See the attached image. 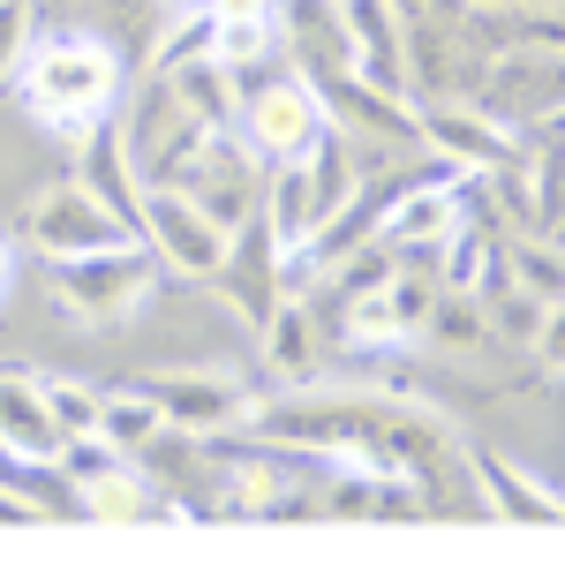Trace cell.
Returning a JSON list of instances; mask_svg holds the SVG:
<instances>
[{"label":"cell","mask_w":565,"mask_h":565,"mask_svg":"<svg viewBox=\"0 0 565 565\" xmlns=\"http://www.w3.org/2000/svg\"><path fill=\"white\" fill-rule=\"evenodd\" d=\"M23 106L61 136L106 129L114 106H121V61H114V45L90 39V31L31 45V53H23Z\"/></svg>","instance_id":"obj_1"},{"label":"cell","mask_w":565,"mask_h":565,"mask_svg":"<svg viewBox=\"0 0 565 565\" xmlns=\"http://www.w3.org/2000/svg\"><path fill=\"white\" fill-rule=\"evenodd\" d=\"M234 114H242L249 159H271V167L302 159V151H317L332 136V114H324V98H317L309 76H264V84H249L234 98Z\"/></svg>","instance_id":"obj_2"},{"label":"cell","mask_w":565,"mask_h":565,"mask_svg":"<svg viewBox=\"0 0 565 565\" xmlns=\"http://www.w3.org/2000/svg\"><path fill=\"white\" fill-rule=\"evenodd\" d=\"M136 242L159 249V257L174 264V271H189V279H204V271L226 264V234H218L181 189H151V181H143V196H136Z\"/></svg>","instance_id":"obj_3"},{"label":"cell","mask_w":565,"mask_h":565,"mask_svg":"<svg viewBox=\"0 0 565 565\" xmlns=\"http://www.w3.org/2000/svg\"><path fill=\"white\" fill-rule=\"evenodd\" d=\"M31 242H39L45 257H90V249L136 242V226H121L114 204H106L90 181H68V189H53L39 212H31Z\"/></svg>","instance_id":"obj_4"},{"label":"cell","mask_w":565,"mask_h":565,"mask_svg":"<svg viewBox=\"0 0 565 565\" xmlns=\"http://www.w3.org/2000/svg\"><path fill=\"white\" fill-rule=\"evenodd\" d=\"M61 302L84 309V317H114V309L143 302L151 287V249L143 242H121V249H90V257H61Z\"/></svg>","instance_id":"obj_5"},{"label":"cell","mask_w":565,"mask_h":565,"mask_svg":"<svg viewBox=\"0 0 565 565\" xmlns=\"http://www.w3.org/2000/svg\"><path fill=\"white\" fill-rule=\"evenodd\" d=\"M430 287L423 279H362L348 302V348H399L407 332H423L430 324Z\"/></svg>","instance_id":"obj_6"},{"label":"cell","mask_w":565,"mask_h":565,"mask_svg":"<svg viewBox=\"0 0 565 565\" xmlns=\"http://www.w3.org/2000/svg\"><path fill=\"white\" fill-rule=\"evenodd\" d=\"M143 392L159 399V423H174V430H234L249 415V392L218 370H167Z\"/></svg>","instance_id":"obj_7"},{"label":"cell","mask_w":565,"mask_h":565,"mask_svg":"<svg viewBox=\"0 0 565 565\" xmlns=\"http://www.w3.org/2000/svg\"><path fill=\"white\" fill-rule=\"evenodd\" d=\"M423 143L460 159V167H505L513 159V129L498 114H476V106H423Z\"/></svg>","instance_id":"obj_8"},{"label":"cell","mask_w":565,"mask_h":565,"mask_svg":"<svg viewBox=\"0 0 565 565\" xmlns=\"http://www.w3.org/2000/svg\"><path fill=\"white\" fill-rule=\"evenodd\" d=\"M76 505H84L90 521H151V505H159V482L143 476L136 460H106L98 476L76 482Z\"/></svg>","instance_id":"obj_9"},{"label":"cell","mask_w":565,"mask_h":565,"mask_svg":"<svg viewBox=\"0 0 565 565\" xmlns=\"http://www.w3.org/2000/svg\"><path fill=\"white\" fill-rule=\"evenodd\" d=\"M460 234V189L452 181H430V189H399L385 218V242L392 249H415V242H445Z\"/></svg>","instance_id":"obj_10"},{"label":"cell","mask_w":565,"mask_h":565,"mask_svg":"<svg viewBox=\"0 0 565 565\" xmlns=\"http://www.w3.org/2000/svg\"><path fill=\"white\" fill-rule=\"evenodd\" d=\"M0 452H23V460H53L61 430L45 415V392L23 377H0Z\"/></svg>","instance_id":"obj_11"},{"label":"cell","mask_w":565,"mask_h":565,"mask_svg":"<svg viewBox=\"0 0 565 565\" xmlns=\"http://www.w3.org/2000/svg\"><path fill=\"white\" fill-rule=\"evenodd\" d=\"M98 437H106L121 460H136L143 445H159V399L143 385L121 392V399H98Z\"/></svg>","instance_id":"obj_12"},{"label":"cell","mask_w":565,"mask_h":565,"mask_svg":"<svg viewBox=\"0 0 565 565\" xmlns=\"http://www.w3.org/2000/svg\"><path fill=\"white\" fill-rule=\"evenodd\" d=\"M476 468H482V482H490V498H498V513H521V521H535V527H551V521H558V498H551L543 482L513 476V468H505L498 452H482Z\"/></svg>","instance_id":"obj_13"},{"label":"cell","mask_w":565,"mask_h":565,"mask_svg":"<svg viewBox=\"0 0 565 565\" xmlns=\"http://www.w3.org/2000/svg\"><path fill=\"white\" fill-rule=\"evenodd\" d=\"M271 45H279V15H242V23H212V61H226L234 76H242V68H257V61H271Z\"/></svg>","instance_id":"obj_14"},{"label":"cell","mask_w":565,"mask_h":565,"mask_svg":"<svg viewBox=\"0 0 565 565\" xmlns=\"http://www.w3.org/2000/svg\"><path fill=\"white\" fill-rule=\"evenodd\" d=\"M39 392H45V415H53V430H61V437H90V430H98V392H90V385L53 377V385H39Z\"/></svg>","instance_id":"obj_15"},{"label":"cell","mask_w":565,"mask_h":565,"mask_svg":"<svg viewBox=\"0 0 565 565\" xmlns=\"http://www.w3.org/2000/svg\"><path fill=\"white\" fill-rule=\"evenodd\" d=\"M204 53H212V15L196 8V15H189V23H181V31H174L167 45H151V76H174V68L204 61Z\"/></svg>","instance_id":"obj_16"},{"label":"cell","mask_w":565,"mask_h":565,"mask_svg":"<svg viewBox=\"0 0 565 565\" xmlns=\"http://www.w3.org/2000/svg\"><path fill=\"white\" fill-rule=\"evenodd\" d=\"M271 362H279V370H309V324L295 317V309L271 324Z\"/></svg>","instance_id":"obj_17"},{"label":"cell","mask_w":565,"mask_h":565,"mask_svg":"<svg viewBox=\"0 0 565 565\" xmlns=\"http://www.w3.org/2000/svg\"><path fill=\"white\" fill-rule=\"evenodd\" d=\"M437 340H445V348H482L476 309H445V317H437Z\"/></svg>","instance_id":"obj_18"},{"label":"cell","mask_w":565,"mask_h":565,"mask_svg":"<svg viewBox=\"0 0 565 565\" xmlns=\"http://www.w3.org/2000/svg\"><path fill=\"white\" fill-rule=\"evenodd\" d=\"M212 23H242V15H279V0H204Z\"/></svg>","instance_id":"obj_19"},{"label":"cell","mask_w":565,"mask_h":565,"mask_svg":"<svg viewBox=\"0 0 565 565\" xmlns=\"http://www.w3.org/2000/svg\"><path fill=\"white\" fill-rule=\"evenodd\" d=\"M0 295H8V242H0Z\"/></svg>","instance_id":"obj_20"},{"label":"cell","mask_w":565,"mask_h":565,"mask_svg":"<svg viewBox=\"0 0 565 565\" xmlns=\"http://www.w3.org/2000/svg\"><path fill=\"white\" fill-rule=\"evenodd\" d=\"M174 8H204V0H174Z\"/></svg>","instance_id":"obj_21"}]
</instances>
